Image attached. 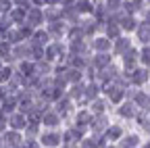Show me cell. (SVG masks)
Listing matches in <instances>:
<instances>
[{
    "instance_id": "83f0119b",
    "label": "cell",
    "mask_w": 150,
    "mask_h": 148,
    "mask_svg": "<svg viewBox=\"0 0 150 148\" xmlns=\"http://www.w3.org/2000/svg\"><path fill=\"white\" fill-rule=\"evenodd\" d=\"M61 19V6H44V21L52 23Z\"/></svg>"
},
{
    "instance_id": "8992f818",
    "label": "cell",
    "mask_w": 150,
    "mask_h": 148,
    "mask_svg": "<svg viewBox=\"0 0 150 148\" xmlns=\"http://www.w3.org/2000/svg\"><path fill=\"white\" fill-rule=\"evenodd\" d=\"M40 127H42V129H63V127H65V121H63V117L50 106L48 110H44L42 117H40Z\"/></svg>"
},
{
    "instance_id": "7a4b0ae2",
    "label": "cell",
    "mask_w": 150,
    "mask_h": 148,
    "mask_svg": "<svg viewBox=\"0 0 150 148\" xmlns=\"http://www.w3.org/2000/svg\"><path fill=\"white\" fill-rule=\"evenodd\" d=\"M129 125H131V123H123V121H119V119L112 117V121L108 123V127L104 129V134H102V136H104V140H106V142L117 144V142L121 140V136L129 129Z\"/></svg>"
},
{
    "instance_id": "9c48e42d",
    "label": "cell",
    "mask_w": 150,
    "mask_h": 148,
    "mask_svg": "<svg viewBox=\"0 0 150 148\" xmlns=\"http://www.w3.org/2000/svg\"><path fill=\"white\" fill-rule=\"evenodd\" d=\"M110 121H112V115H110V113H104V115H92V121H90V125H88V134L102 136L104 129L108 127Z\"/></svg>"
},
{
    "instance_id": "30bf717a",
    "label": "cell",
    "mask_w": 150,
    "mask_h": 148,
    "mask_svg": "<svg viewBox=\"0 0 150 148\" xmlns=\"http://www.w3.org/2000/svg\"><path fill=\"white\" fill-rule=\"evenodd\" d=\"M136 44H134V38L131 35H125V33H121L119 38H115L112 40V48H110V54L115 59H119L121 54H125L129 48H134Z\"/></svg>"
},
{
    "instance_id": "d4e9b609",
    "label": "cell",
    "mask_w": 150,
    "mask_h": 148,
    "mask_svg": "<svg viewBox=\"0 0 150 148\" xmlns=\"http://www.w3.org/2000/svg\"><path fill=\"white\" fill-rule=\"evenodd\" d=\"M63 77H65V81H67L69 86L79 84V81H86V79H83V71H81V69H75V67H67V71L63 73Z\"/></svg>"
},
{
    "instance_id": "f35d334b",
    "label": "cell",
    "mask_w": 150,
    "mask_h": 148,
    "mask_svg": "<svg viewBox=\"0 0 150 148\" xmlns=\"http://www.w3.org/2000/svg\"><path fill=\"white\" fill-rule=\"evenodd\" d=\"M0 148H4V142H2V134H0Z\"/></svg>"
},
{
    "instance_id": "5b68a950",
    "label": "cell",
    "mask_w": 150,
    "mask_h": 148,
    "mask_svg": "<svg viewBox=\"0 0 150 148\" xmlns=\"http://www.w3.org/2000/svg\"><path fill=\"white\" fill-rule=\"evenodd\" d=\"M42 148H61L63 146V138H61V129H42L38 136Z\"/></svg>"
},
{
    "instance_id": "484cf974",
    "label": "cell",
    "mask_w": 150,
    "mask_h": 148,
    "mask_svg": "<svg viewBox=\"0 0 150 148\" xmlns=\"http://www.w3.org/2000/svg\"><path fill=\"white\" fill-rule=\"evenodd\" d=\"M25 11H27V8H17V6H13V11L6 15L13 27H15V25H21V23L25 21Z\"/></svg>"
},
{
    "instance_id": "4316f807",
    "label": "cell",
    "mask_w": 150,
    "mask_h": 148,
    "mask_svg": "<svg viewBox=\"0 0 150 148\" xmlns=\"http://www.w3.org/2000/svg\"><path fill=\"white\" fill-rule=\"evenodd\" d=\"M11 52H13V44H11V42H6V40H0V61L13 65V57H11Z\"/></svg>"
},
{
    "instance_id": "6da1fadb",
    "label": "cell",
    "mask_w": 150,
    "mask_h": 148,
    "mask_svg": "<svg viewBox=\"0 0 150 148\" xmlns=\"http://www.w3.org/2000/svg\"><path fill=\"white\" fill-rule=\"evenodd\" d=\"M138 106L131 102V100H123V102H119L117 106H112V117L115 119H119V121H123V123H134V119H136V115H138Z\"/></svg>"
},
{
    "instance_id": "ab89813d",
    "label": "cell",
    "mask_w": 150,
    "mask_h": 148,
    "mask_svg": "<svg viewBox=\"0 0 150 148\" xmlns=\"http://www.w3.org/2000/svg\"><path fill=\"white\" fill-rule=\"evenodd\" d=\"M148 102H150V88H148Z\"/></svg>"
},
{
    "instance_id": "2e32d148",
    "label": "cell",
    "mask_w": 150,
    "mask_h": 148,
    "mask_svg": "<svg viewBox=\"0 0 150 148\" xmlns=\"http://www.w3.org/2000/svg\"><path fill=\"white\" fill-rule=\"evenodd\" d=\"M117 59L112 57L110 52H94V54H90V65L94 67V69H98V71H102V69H106L110 63H115Z\"/></svg>"
},
{
    "instance_id": "ba28073f",
    "label": "cell",
    "mask_w": 150,
    "mask_h": 148,
    "mask_svg": "<svg viewBox=\"0 0 150 148\" xmlns=\"http://www.w3.org/2000/svg\"><path fill=\"white\" fill-rule=\"evenodd\" d=\"M148 81H150V69L148 67L138 65L136 69L129 71V84H131V88H148Z\"/></svg>"
},
{
    "instance_id": "e575fe53",
    "label": "cell",
    "mask_w": 150,
    "mask_h": 148,
    "mask_svg": "<svg viewBox=\"0 0 150 148\" xmlns=\"http://www.w3.org/2000/svg\"><path fill=\"white\" fill-rule=\"evenodd\" d=\"M140 21H144V23H150V6H144L142 11H140Z\"/></svg>"
},
{
    "instance_id": "7c38bea8",
    "label": "cell",
    "mask_w": 150,
    "mask_h": 148,
    "mask_svg": "<svg viewBox=\"0 0 150 148\" xmlns=\"http://www.w3.org/2000/svg\"><path fill=\"white\" fill-rule=\"evenodd\" d=\"M117 63H119V67L123 69V71H131V69H136L138 65H140V57H138V46H134V48H129L125 54H121V57L117 59Z\"/></svg>"
},
{
    "instance_id": "60d3db41",
    "label": "cell",
    "mask_w": 150,
    "mask_h": 148,
    "mask_svg": "<svg viewBox=\"0 0 150 148\" xmlns=\"http://www.w3.org/2000/svg\"><path fill=\"white\" fill-rule=\"evenodd\" d=\"M13 148H21V146H13Z\"/></svg>"
},
{
    "instance_id": "7bdbcfd3",
    "label": "cell",
    "mask_w": 150,
    "mask_h": 148,
    "mask_svg": "<svg viewBox=\"0 0 150 148\" xmlns=\"http://www.w3.org/2000/svg\"><path fill=\"white\" fill-rule=\"evenodd\" d=\"M0 17H2V15H0Z\"/></svg>"
},
{
    "instance_id": "ffe728a7",
    "label": "cell",
    "mask_w": 150,
    "mask_h": 148,
    "mask_svg": "<svg viewBox=\"0 0 150 148\" xmlns=\"http://www.w3.org/2000/svg\"><path fill=\"white\" fill-rule=\"evenodd\" d=\"M31 46H46V44H50L52 40H50V35H48V31H46V27H38V29H33V33H31V38L27 40Z\"/></svg>"
},
{
    "instance_id": "e0dca14e",
    "label": "cell",
    "mask_w": 150,
    "mask_h": 148,
    "mask_svg": "<svg viewBox=\"0 0 150 148\" xmlns=\"http://www.w3.org/2000/svg\"><path fill=\"white\" fill-rule=\"evenodd\" d=\"M90 121H92V113H90L88 106H77V108H75V113L71 115V119H69V123L81 125V127H88Z\"/></svg>"
},
{
    "instance_id": "d6a6232c",
    "label": "cell",
    "mask_w": 150,
    "mask_h": 148,
    "mask_svg": "<svg viewBox=\"0 0 150 148\" xmlns=\"http://www.w3.org/2000/svg\"><path fill=\"white\" fill-rule=\"evenodd\" d=\"M13 11V0H0V15H8Z\"/></svg>"
},
{
    "instance_id": "d6986e66",
    "label": "cell",
    "mask_w": 150,
    "mask_h": 148,
    "mask_svg": "<svg viewBox=\"0 0 150 148\" xmlns=\"http://www.w3.org/2000/svg\"><path fill=\"white\" fill-rule=\"evenodd\" d=\"M131 38H134V44H136V46H146V44H150V23L140 21L138 29L134 31Z\"/></svg>"
},
{
    "instance_id": "8d00e7d4",
    "label": "cell",
    "mask_w": 150,
    "mask_h": 148,
    "mask_svg": "<svg viewBox=\"0 0 150 148\" xmlns=\"http://www.w3.org/2000/svg\"><path fill=\"white\" fill-rule=\"evenodd\" d=\"M46 6H61V0H46Z\"/></svg>"
},
{
    "instance_id": "f546056e",
    "label": "cell",
    "mask_w": 150,
    "mask_h": 148,
    "mask_svg": "<svg viewBox=\"0 0 150 148\" xmlns=\"http://www.w3.org/2000/svg\"><path fill=\"white\" fill-rule=\"evenodd\" d=\"M102 2V6H104V11L110 15V13H119L121 11V6H123V0H100Z\"/></svg>"
},
{
    "instance_id": "44dd1931",
    "label": "cell",
    "mask_w": 150,
    "mask_h": 148,
    "mask_svg": "<svg viewBox=\"0 0 150 148\" xmlns=\"http://www.w3.org/2000/svg\"><path fill=\"white\" fill-rule=\"evenodd\" d=\"M27 125V115H23L21 110H15V113L8 115V129H15V132H23Z\"/></svg>"
},
{
    "instance_id": "836d02e7",
    "label": "cell",
    "mask_w": 150,
    "mask_h": 148,
    "mask_svg": "<svg viewBox=\"0 0 150 148\" xmlns=\"http://www.w3.org/2000/svg\"><path fill=\"white\" fill-rule=\"evenodd\" d=\"M6 129H8V115H4L0 110V134H4Z\"/></svg>"
},
{
    "instance_id": "7402d4cb",
    "label": "cell",
    "mask_w": 150,
    "mask_h": 148,
    "mask_svg": "<svg viewBox=\"0 0 150 148\" xmlns=\"http://www.w3.org/2000/svg\"><path fill=\"white\" fill-rule=\"evenodd\" d=\"M2 142H4V148L21 146V144H23V132H15V129H6V132L2 134Z\"/></svg>"
},
{
    "instance_id": "ac0fdd59",
    "label": "cell",
    "mask_w": 150,
    "mask_h": 148,
    "mask_svg": "<svg viewBox=\"0 0 150 148\" xmlns=\"http://www.w3.org/2000/svg\"><path fill=\"white\" fill-rule=\"evenodd\" d=\"M88 108H90V113L92 115H104V113H112V106L108 104V100L104 96H98V98H94L88 102Z\"/></svg>"
},
{
    "instance_id": "74e56055",
    "label": "cell",
    "mask_w": 150,
    "mask_h": 148,
    "mask_svg": "<svg viewBox=\"0 0 150 148\" xmlns=\"http://www.w3.org/2000/svg\"><path fill=\"white\" fill-rule=\"evenodd\" d=\"M104 148H119V146H117V144H112V142H108V144H106Z\"/></svg>"
},
{
    "instance_id": "4fadbf2b",
    "label": "cell",
    "mask_w": 150,
    "mask_h": 148,
    "mask_svg": "<svg viewBox=\"0 0 150 148\" xmlns=\"http://www.w3.org/2000/svg\"><path fill=\"white\" fill-rule=\"evenodd\" d=\"M44 27H46V31H48V35H50V40H52V42H61V40H65L67 27H69V25H67L63 19H59V21L46 23Z\"/></svg>"
},
{
    "instance_id": "d590c367",
    "label": "cell",
    "mask_w": 150,
    "mask_h": 148,
    "mask_svg": "<svg viewBox=\"0 0 150 148\" xmlns=\"http://www.w3.org/2000/svg\"><path fill=\"white\" fill-rule=\"evenodd\" d=\"M13 6H17V8H29L31 2H29V0H13Z\"/></svg>"
},
{
    "instance_id": "b9f144b4",
    "label": "cell",
    "mask_w": 150,
    "mask_h": 148,
    "mask_svg": "<svg viewBox=\"0 0 150 148\" xmlns=\"http://www.w3.org/2000/svg\"><path fill=\"white\" fill-rule=\"evenodd\" d=\"M148 88H150V81H148Z\"/></svg>"
},
{
    "instance_id": "8fae6325",
    "label": "cell",
    "mask_w": 150,
    "mask_h": 148,
    "mask_svg": "<svg viewBox=\"0 0 150 148\" xmlns=\"http://www.w3.org/2000/svg\"><path fill=\"white\" fill-rule=\"evenodd\" d=\"M23 23L29 25V27H33V29L44 27V25H46V21H44V8H40V6H29V8L25 11V21H23Z\"/></svg>"
},
{
    "instance_id": "1f68e13d",
    "label": "cell",
    "mask_w": 150,
    "mask_h": 148,
    "mask_svg": "<svg viewBox=\"0 0 150 148\" xmlns=\"http://www.w3.org/2000/svg\"><path fill=\"white\" fill-rule=\"evenodd\" d=\"M21 148H42V146H40V142H38V138H23Z\"/></svg>"
},
{
    "instance_id": "3957f363",
    "label": "cell",
    "mask_w": 150,
    "mask_h": 148,
    "mask_svg": "<svg viewBox=\"0 0 150 148\" xmlns=\"http://www.w3.org/2000/svg\"><path fill=\"white\" fill-rule=\"evenodd\" d=\"M102 86V96L108 100L110 106H117L119 102L125 100V90L119 88L117 84H112V81H106V84H100Z\"/></svg>"
},
{
    "instance_id": "5bb4252c",
    "label": "cell",
    "mask_w": 150,
    "mask_h": 148,
    "mask_svg": "<svg viewBox=\"0 0 150 148\" xmlns=\"http://www.w3.org/2000/svg\"><path fill=\"white\" fill-rule=\"evenodd\" d=\"M88 46H90V52H92V54H94V52H110L112 42L106 38L104 33H96L94 38L88 40Z\"/></svg>"
},
{
    "instance_id": "cb8c5ba5",
    "label": "cell",
    "mask_w": 150,
    "mask_h": 148,
    "mask_svg": "<svg viewBox=\"0 0 150 148\" xmlns=\"http://www.w3.org/2000/svg\"><path fill=\"white\" fill-rule=\"evenodd\" d=\"M17 108H19V100H17V96H15V94H8V96H4L2 100H0V110H2L4 115L15 113Z\"/></svg>"
},
{
    "instance_id": "52a82bcc",
    "label": "cell",
    "mask_w": 150,
    "mask_h": 148,
    "mask_svg": "<svg viewBox=\"0 0 150 148\" xmlns=\"http://www.w3.org/2000/svg\"><path fill=\"white\" fill-rule=\"evenodd\" d=\"M142 142H144V136L138 132L134 125H129V129L121 136V140L117 142V146L119 148H140Z\"/></svg>"
},
{
    "instance_id": "277c9868",
    "label": "cell",
    "mask_w": 150,
    "mask_h": 148,
    "mask_svg": "<svg viewBox=\"0 0 150 148\" xmlns=\"http://www.w3.org/2000/svg\"><path fill=\"white\" fill-rule=\"evenodd\" d=\"M52 108L63 117V121H65V125H67L69 119H71V115L75 113V108H77V106H75V102H73L67 94H63L59 100H54V102H52Z\"/></svg>"
},
{
    "instance_id": "4dcf8cb0",
    "label": "cell",
    "mask_w": 150,
    "mask_h": 148,
    "mask_svg": "<svg viewBox=\"0 0 150 148\" xmlns=\"http://www.w3.org/2000/svg\"><path fill=\"white\" fill-rule=\"evenodd\" d=\"M40 132H42V127L38 123H27L25 129H23V138H38Z\"/></svg>"
},
{
    "instance_id": "9a60e30c",
    "label": "cell",
    "mask_w": 150,
    "mask_h": 148,
    "mask_svg": "<svg viewBox=\"0 0 150 148\" xmlns=\"http://www.w3.org/2000/svg\"><path fill=\"white\" fill-rule=\"evenodd\" d=\"M138 25H140V17L138 15H125L121 11V15H119V27H121V31L125 35H134V31L138 29Z\"/></svg>"
},
{
    "instance_id": "603a6c76",
    "label": "cell",
    "mask_w": 150,
    "mask_h": 148,
    "mask_svg": "<svg viewBox=\"0 0 150 148\" xmlns=\"http://www.w3.org/2000/svg\"><path fill=\"white\" fill-rule=\"evenodd\" d=\"M102 96V86L98 81H86V92H83V100H86V106L90 100Z\"/></svg>"
},
{
    "instance_id": "f1b7e54d",
    "label": "cell",
    "mask_w": 150,
    "mask_h": 148,
    "mask_svg": "<svg viewBox=\"0 0 150 148\" xmlns=\"http://www.w3.org/2000/svg\"><path fill=\"white\" fill-rule=\"evenodd\" d=\"M138 57H140V65L150 69V44L138 46Z\"/></svg>"
}]
</instances>
